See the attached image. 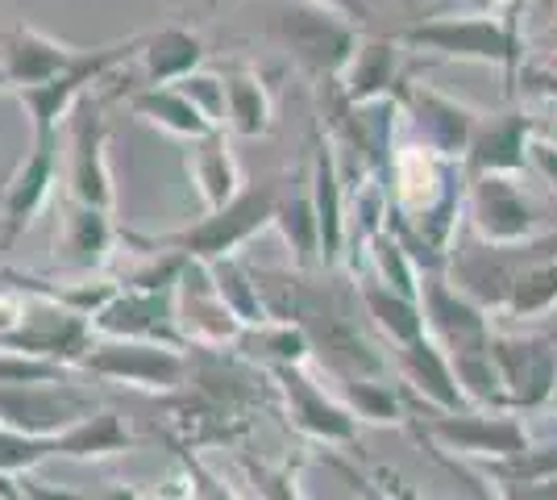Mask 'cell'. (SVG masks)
I'll use <instances>...</instances> for the list:
<instances>
[{
  "label": "cell",
  "mask_w": 557,
  "mask_h": 500,
  "mask_svg": "<svg viewBox=\"0 0 557 500\" xmlns=\"http://www.w3.org/2000/svg\"><path fill=\"white\" fill-rule=\"evenodd\" d=\"M287 196V175H262L255 184L233 196L225 209L209 214L205 221L187 225V230H175V234H163V239H134L146 251H171V255H184V259H230L237 255L246 242L262 234L267 225H275V214Z\"/></svg>",
  "instance_id": "6da1fadb"
},
{
  "label": "cell",
  "mask_w": 557,
  "mask_h": 500,
  "mask_svg": "<svg viewBox=\"0 0 557 500\" xmlns=\"http://www.w3.org/2000/svg\"><path fill=\"white\" fill-rule=\"evenodd\" d=\"M408 429L417 434L424 447H433V451H445L454 454V459H466V463L474 459V467L499 463V459H511V454L533 447L520 413H504V408L442 413V408H424L417 401H408Z\"/></svg>",
  "instance_id": "7a4b0ae2"
},
{
  "label": "cell",
  "mask_w": 557,
  "mask_h": 500,
  "mask_svg": "<svg viewBox=\"0 0 557 500\" xmlns=\"http://www.w3.org/2000/svg\"><path fill=\"white\" fill-rule=\"evenodd\" d=\"M395 42L412 50H429L437 59H458V63H491L499 72L520 75L524 68V42H520V22L499 17V13H466V17H424V22L404 25Z\"/></svg>",
  "instance_id": "3957f363"
},
{
  "label": "cell",
  "mask_w": 557,
  "mask_h": 500,
  "mask_svg": "<svg viewBox=\"0 0 557 500\" xmlns=\"http://www.w3.org/2000/svg\"><path fill=\"white\" fill-rule=\"evenodd\" d=\"M0 346L79 371L84 355L96 346V330L84 313H75L67 301H59V284H47L25 296L22 321Z\"/></svg>",
  "instance_id": "277c9868"
},
{
  "label": "cell",
  "mask_w": 557,
  "mask_h": 500,
  "mask_svg": "<svg viewBox=\"0 0 557 500\" xmlns=\"http://www.w3.org/2000/svg\"><path fill=\"white\" fill-rule=\"evenodd\" d=\"M84 376L104 383H125L154 397H175L187 388L191 355L187 346H163V342H129V338H96V346L79 363Z\"/></svg>",
  "instance_id": "5b68a950"
},
{
  "label": "cell",
  "mask_w": 557,
  "mask_h": 500,
  "mask_svg": "<svg viewBox=\"0 0 557 500\" xmlns=\"http://www.w3.org/2000/svg\"><path fill=\"white\" fill-rule=\"evenodd\" d=\"M504 413H541L557 397V326L545 333H491Z\"/></svg>",
  "instance_id": "8992f818"
},
{
  "label": "cell",
  "mask_w": 557,
  "mask_h": 500,
  "mask_svg": "<svg viewBox=\"0 0 557 500\" xmlns=\"http://www.w3.org/2000/svg\"><path fill=\"white\" fill-rule=\"evenodd\" d=\"M278 42L292 50V59L308 68L321 84H337L346 75L349 59L358 50V29L346 13H337L333 4H296V9H283L275 22Z\"/></svg>",
  "instance_id": "52a82bcc"
},
{
  "label": "cell",
  "mask_w": 557,
  "mask_h": 500,
  "mask_svg": "<svg viewBox=\"0 0 557 500\" xmlns=\"http://www.w3.org/2000/svg\"><path fill=\"white\" fill-rule=\"evenodd\" d=\"M466 221L487 246H520L545 230V217L516 175H466Z\"/></svg>",
  "instance_id": "ba28073f"
},
{
  "label": "cell",
  "mask_w": 557,
  "mask_h": 500,
  "mask_svg": "<svg viewBox=\"0 0 557 500\" xmlns=\"http://www.w3.org/2000/svg\"><path fill=\"white\" fill-rule=\"evenodd\" d=\"M138 50H141V34L129 38V42H113V47L79 50L75 63H71L63 75H54V80L38 84V88H22L17 100H22L29 121H34V138H59V125L67 121V113L84 96L92 93L96 80H104L113 68H121V63H125L129 54H138Z\"/></svg>",
  "instance_id": "9c48e42d"
},
{
  "label": "cell",
  "mask_w": 557,
  "mask_h": 500,
  "mask_svg": "<svg viewBox=\"0 0 557 500\" xmlns=\"http://www.w3.org/2000/svg\"><path fill=\"white\" fill-rule=\"evenodd\" d=\"M395 100H399V113L408 118L412 143L433 150L445 163H462L483 113H474L470 105L454 100L433 84H399Z\"/></svg>",
  "instance_id": "30bf717a"
},
{
  "label": "cell",
  "mask_w": 557,
  "mask_h": 500,
  "mask_svg": "<svg viewBox=\"0 0 557 500\" xmlns=\"http://www.w3.org/2000/svg\"><path fill=\"white\" fill-rule=\"evenodd\" d=\"M175 321H180L187 351L191 346L196 351H233L246 338V326L221 301L209 263L200 259H187L180 280H175Z\"/></svg>",
  "instance_id": "8fae6325"
},
{
  "label": "cell",
  "mask_w": 557,
  "mask_h": 500,
  "mask_svg": "<svg viewBox=\"0 0 557 500\" xmlns=\"http://www.w3.org/2000/svg\"><path fill=\"white\" fill-rule=\"evenodd\" d=\"M420 309H424V330L449 358L474 355L491 346V313L474 305L466 292L449 284L445 271L420 276Z\"/></svg>",
  "instance_id": "7c38bea8"
},
{
  "label": "cell",
  "mask_w": 557,
  "mask_h": 500,
  "mask_svg": "<svg viewBox=\"0 0 557 500\" xmlns=\"http://www.w3.org/2000/svg\"><path fill=\"white\" fill-rule=\"evenodd\" d=\"M96 401L75 383H13L0 388V426L34 434V438H59L75 422L92 417Z\"/></svg>",
  "instance_id": "4fadbf2b"
},
{
  "label": "cell",
  "mask_w": 557,
  "mask_h": 500,
  "mask_svg": "<svg viewBox=\"0 0 557 500\" xmlns=\"http://www.w3.org/2000/svg\"><path fill=\"white\" fill-rule=\"evenodd\" d=\"M275 392L287 405L292 426L300 429L304 438L321 442V447H354L358 442V417L346 408L342 397L325 392V383H317L304 367H275L271 371Z\"/></svg>",
  "instance_id": "5bb4252c"
},
{
  "label": "cell",
  "mask_w": 557,
  "mask_h": 500,
  "mask_svg": "<svg viewBox=\"0 0 557 500\" xmlns=\"http://www.w3.org/2000/svg\"><path fill=\"white\" fill-rule=\"evenodd\" d=\"M67 138H71V163H67V188L71 200L92 205V209H113V171H109V130H104V113L84 96L67 113Z\"/></svg>",
  "instance_id": "9a60e30c"
},
{
  "label": "cell",
  "mask_w": 557,
  "mask_h": 500,
  "mask_svg": "<svg viewBox=\"0 0 557 500\" xmlns=\"http://www.w3.org/2000/svg\"><path fill=\"white\" fill-rule=\"evenodd\" d=\"M96 338L187 346L175 321V288H116V296L92 317Z\"/></svg>",
  "instance_id": "2e32d148"
},
{
  "label": "cell",
  "mask_w": 557,
  "mask_h": 500,
  "mask_svg": "<svg viewBox=\"0 0 557 500\" xmlns=\"http://www.w3.org/2000/svg\"><path fill=\"white\" fill-rule=\"evenodd\" d=\"M536 134H541V118H529L524 109L479 118L462 171L466 175H520L529 171V146Z\"/></svg>",
  "instance_id": "e0dca14e"
},
{
  "label": "cell",
  "mask_w": 557,
  "mask_h": 500,
  "mask_svg": "<svg viewBox=\"0 0 557 500\" xmlns=\"http://www.w3.org/2000/svg\"><path fill=\"white\" fill-rule=\"evenodd\" d=\"M395 376H399V388L408 401H417L424 408H442V413H462V408H474L466 401L462 383L454 376V363L442 346L424 333L417 342L399 346L395 351Z\"/></svg>",
  "instance_id": "ac0fdd59"
},
{
  "label": "cell",
  "mask_w": 557,
  "mask_h": 500,
  "mask_svg": "<svg viewBox=\"0 0 557 500\" xmlns=\"http://www.w3.org/2000/svg\"><path fill=\"white\" fill-rule=\"evenodd\" d=\"M54 150L59 138H34V150L22 159V167L13 171V180L4 184L0 196V251H9L34 225V217L42 214L54 184Z\"/></svg>",
  "instance_id": "d6986e66"
},
{
  "label": "cell",
  "mask_w": 557,
  "mask_h": 500,
  "mask_svg": "<svg viewBox=\"0 0 557 500\" xmlns=\"http://www.w3.org/2000/svg\"><path fill=\"white\" fill-rule=\"evenodd\" d=\"M79 50L67 42H54L42 29H29V25H13L0 34V68L13 93L22 88H38L54 75H63L75 63Z\"/></svg>",
  "instance_id": "ffe728a7"
},
{
  "label": "cell",
  "mask_w": 557,
  "mask_h": 500,
  "mask_svg": "<svg viewBox=\"0 0 557 500\" xmlns=\"http://www.w3.org/2000/svg\"><path fill=\"white\" fill-rule=\"evenodd\" d=\"M308 196H312L317 221H321V263L337 267L346 259V180H342V163H337V146L325 138H317V150H312Z\"/></svg>",
  "instance_id": "44dd1931"
},
{
  "label": "cell",
  "mask_w": 557,
  "mask_h": 500,
  "mask_svg": "<svg viewBox=\"0 0 557 500\" xmlns=\"http://www.w3.org/2000/svg\"><path fill=\"white\" fill-rule=\"evenodd\" d=\"M54 255L59 263L75 271V276H92L100 271L116 246V225L104 209H92V205H79V200H67V214H63V230L54 239Z\"/></svg>",
  "instance_id": "7402d4cb"
},
{
  "label": "cell",
  "mask_w": 557,
  "mask_h": 500,
  "mask_svg": "<svg viewBox=\"0 0 557 500\" xmlns=\"http://www.w3.org/2000/svg\"><path fill=\"white\" fill-rule=\"evenodd\" d=\"M205 54H209L205 38L184 29V25H166V29H154V34H141V84L146 88L180 84L184 75L205 68Z\"/></svg>",
  "instance_id": "603a6c76"
},
{
  "label": "cell",
  "mask_w": 557,
  "mask_h": 500,
  "mask_svg": "<svg viewBox=\"0 0 557 500\" xmlns=\"http://www.w3.org/2000/svg\"><path fill=\"white\" fill-rule=\"evenodd\" d=\"M399 42L395 38H362L346 75L337 80L346 105H374L399 93Z\"/></svg>",
  "instance_id": "cb8c5ba5"
},
{
  "label": "cell",
  "mask_w": 557,
  "mask_h": 500,
  "mask_svg": "<svg viewBox=\"0 0 557 500\" xmlns=\"http://www.w3.org/2000/svg\"><path fill=\"white\" fill-rule=\"evenodd\" d=\"M187 171H191V184H196V192H200V200H205L209 214L225 209L233 196L246 188V184H242V171H237V159H233V150H230V138H225V130H216V134H209V138L191 143Z\"/></svg>",
  "instance_id": "d4e9b609"
},
{
  "label": "cell",
  "mask_w": 557,
  "mask_h": 500,
  "mask_svg": "<svg viewBox=\"0 0 557 500\" xmlns=\"http://www.w3.org/2000/svg\"><path fill=\"white\" fill-rule=\"evenodd\" d=\"M54 459H75V463H100L113 454L134 451V434L125 426V417L113 408H96L92 417L75 422L54 438Z\"/></svg>",
  "instance_id": "484cf974"
},
{
  "label": "cell",
  "mask_w": 557,
  "mask_h": 500,
  "mask_svg": "<svg viewBox=\"0 0 557 500\" xmlns=\"http://www.w3.org/2000/svg\"><path fill=\"white\" fill-rule=\"evenodd\" d=\"M358 301H362L367 321L392 342L395 351L429 333L424 330V309H420V301H408V296H399L392 288H383L379 280H358Z\"/></svg>",
  "instance_id": "4316f807"
},
{
  "label": "cell",
  "mask_w": 557,
  "mask_h": 500,
  "mask_svg": "<svg viewBox=\"0 0 557 500\" xmlns=\"http://www.w3.org/2000/svg\"><path fill=\"white\" fill-rule=\"evenodd\" d=\"M275 121V105L262 84V75L250 68H233L225 75V130L237 138H262Z\"/></svg>",
  "instance_id": "83f0119b"
},
{
  "label": "cell",
  "mask_w": 557,
  "mask_h": 500,
  "mask_svg": "<svg viewBox=\"0 0 557 500\" xmlns=\"http://www.w3.org/2000/svg\"><path fill=\"white\" fill-rule=\"evenodd\" d=\"M129 109H134L138 118L163 125L166 134H175V138H191V143H200V138L216 134L209 121L191 109V100H187L175 84H166V88H141V93H134Z\"/></svg>",
  "instance_id": "f1b7e54d"
},
{
  "label": "cell",
  "mask_w": 557,
  "mask_h": 500,
  "mask_svg": "<svg viewBox=\"0 0 557 500\" xmlns=\"http://www.w3.org/2000/svg\"><path fill=\"white\" fill-rule=\"evenodd\" d=\"M275 230L283 234L292 259H296V271H321V221H317V205L308 192H287L283 205L275 214Z\"/></svg>",
  "instance_id": "f546056e"
},
{
  "label": "cell",
  "mask_w": 557,
  "mask_h": 500,
  "mask_svg": "<svg viewBox=\"0 0 557 500\" xmlns=\"http://www.w3.org/2000/svg\"><path fill=\"white\" fill-rule=\"evenodd\" d=\"M209 271H212V284H216V292H221V301L230 305L233 317H237L246 330H258V326H267V321H271L267 301H262V292H258L255 267L242 259V255L212 259Z\"/></svg>",
  "instance_id": "4dcf8cb0"
},
{
  "label": "cell",
  "mask_w": 557,
  "mask_h": 500,
  "mask_svg": "<svg viewBox=\"0 0 557 500\" xmlns=\"http://www.w3.org/2000/svg\"><path fill=\"white\" fill-rule=\"evenodd\" d=\"M557 309V251L545 259H533L511 284L508 301H504V317L511 321H541Z\"/></svg>",
  "instance_id": "1f68e13d"
},
{
  "label": "cell",
  "mask_w": 557,
  "mask_h": 500,
  "mask_svg": "<svg viewBox=\"0 0 557 500\" xmlns=\"http://www.w3.org/2000/svg\"><path fill=\"white\" fill-rule=\"evenodd\" d=\"M342 388V401L358 422H371V426H408V401H404V388L392 380H349L337 383Z\"/></svg>",
  "instance_id": "d6a6232c"
},
{
  "label": "cell",
  "mask_w": 557,
  "mask_h": 500,
  "mask_svg": "<svg viewBox=\"0 0 557 500\" xmlns=\"http://www.w3.org/2000/svg\"><path fill=\"white\" fill-rule=\"evenodd\" d=\"M367 259H371V280H379L383 288H392L408 301H420V267L412 263V255L399 246L392 230H379L367 242Z\"/></svg>",
  "instance_id": "836d02e7"
},
{
  "label": "cell",
  "mask_w": 557,
  "mask_h": 500,
  "mask_svg": "<svg viewBox=\"0 0 557 500\" xmlns=\"http://www.w3.org/2000/svg\"><path fill=\"white\" fill-rule=\"evenodd\" d=\"M237 346H255L250 355L262 358L271 371H275V367H304V363L312 358L308 338H304V330L292 326V321H267V326H258V330H246V338H242Z\"/></svg>",
  "instance_id": "e575fe53"
},
{
  "label": "cell",
  "mask_w": 557,
  "mask_h": 500,
  "mask_svg": "<svg viewBox=\"0 0 557 500\" xmlns=\"http://www.w3.org/2000/svg\"><path fill=\"white\" fill-rule=\"evenodd\" d=\"M479 472L491 484H545V479H557V442H545V447L533 442L529 451L499 459V463H483Z\"/></svg>",
  "instance_id": "d590c367"
},
{
  "label": "cell",
  "mask_w": 557,
  "mask_h": 500,
  "mask_svg": "<svg viewBox=\"0 0 557 500\" xmlns=\"http://www.w3.org/2000/svg\"><path fill=\"white\" fill-rule=\"evenodd\" d=\"M242 472L250 479L258 500H312L304 492L300 467L292 463H267V459H242Z\"/></svg>",
  "instance_id": "8d00e7d4"
},
{
  "label": "cell",
  "mask_w": 557,
  "mask_h": 500,
  "mask_svg": "<svg viewBox=\"0 0 557 500\" xmlns=\"http://www.w3.org/2000/svg\"><path fill=\"white\" fill-rule=\"evenodd\" d=\"M54 454H59L54 438H34V434H17V429L0 426V476L22 479Z\"/></svg>",
  "instance_id": "74e56055"
},
{
  "label": "cell",
  "mask_w": 557,
  "mask_h": 500,
  "mask_svg": "<svg viewBox=\"0 0 557 500\" xmlns=\"http://www.w3.org/2000/svg\"><path fill=\"white\" fill-rule=\"evenodd\" d=\"M175 88L191 100V109L209 121L212 130H225V75H212L200 68V72L184 75Z\"/></svg>",
  "instance_id": "f35d334b"
},
{
  "label": "cell",
  "mask_w": 557,
  "mask_h": 500,
  "mask_svg": "<svg viewBox=\"0 0 557 500\" xmlns=\"http://www.w3.org/2000/svg\"><path fill=\"white\" fill-rule=\"evenodd\" d=\"M75 371L47 363V358H29L17 351H4L0 346V388H13V383H67Z\"/></svg>",
  "instance_id": "ab89813d"
},
{
  "label": "cell",
  "mask_w": 557,
  "mask_h": 500,
  "mask_svg": "<svg viewBox=\"0 0 557 500\" xmlns=\"http://www.w3.org/2000/svg\"><path fill=\"white\" fill-rule=\"evenodd\" d=\"M424 451L433 454V463H437V467H445L449 476L458 479V488L466 492V500H504V497H499V488H495V484H491V479L483 476L474 463L454 459V454H445V451H433V447H424Z\"/></svg>",
  "instance_id": "60d3db41"
},
{
  "label": "cell",
  "mask_w": 557,
  "mask_h": 500,
  "mask_svg": "<svg viewBox=\"0 0 557 500\" xmlns=\"http://www.w3.org/2000/svg\"><path fill=\"white\" fill-rule=\"evenodd\" d=\"M184 476H187V492H191L187 500H237V492H233L230 484L216 476V472H209L200 459H187L184 454Z\"/></svg>",
  "instance_id": "b9f144b4"
},
{
  "label": "cell",
  "mask_w": 557,
  "mask_h": 500,
  "mask_svg": "<svg viewBox=\"0 0 557 500\" xmlns=\"http://www.w3.org/2000/svg\"><path fill=\"white\" fill-rule=\"evenodd\" d=\"M529 171H536V175L557 192V143L554 138L536 134L533 146H529Z\"/></svg>",
  "instance_id": "7bdbcfd3"
},
{
  "label": "cell",
  "mask_w": 557,
  "mask_h": 500,
  "mask_svg": "<svg viewBox=\"0 0 557 500\" xmlns=\"http://www.w3.org/2000/svg\"><path fill=\"white\" fill-rule=\"evenodd\" d=\"M516 84H520V93H533V96H541V100H554L557 105V75L545 72L541 63H524L520 75H516Z\"/></svg>",
  "instance_id": "ee69618b"
},
{
  "label": "cell",
  "mask_w": 557,
  "mask_h": 500,
  "mask_svg": "<svg viewBox=\"0 0 557 500\" xmlns=\"http://www.w3.org/2000/svg\"><path fill=\"white\" fill-rule=\"evenodd\" d=\"M17 492H22V500H88L84 492H75V488H59V484H47V479H38L34 472L17 479Z\"/></svg>",
  "instance_id": "f6af8a7d"
},
{
  "label": "cell",
  "mask_w": 557,
  "mask_h": 500,
  "mask_svg": "<svg viewBox=\"0 0 557 500\" xmlns=\"http://www.w3.org/2000/svg\"><path fill=\"white\" fill-rule=\"evenodd\" d=\"M504 500H557V479L545 484H495Z\"/></svg>",
  "instance_id": "bcb514c9"
},
{
  "label": "cell",
  "mask_w": 557,
  "mask_h": 500,
  "mask_svg": "<svg viewBox=\"0 0 557 500\" xmlns=\"http://www.w3.org/2000/svg\"><path fill=\"white\" fill-rule=\"evenodd\" d=\"M92 500H146V497H141L134 484H109V488H100Z\"/></svg>",
  "instance_id": "7dc6e473"
},
{
  "label": "cell",
  "mask_w": 557,
  "mask_h": 500,
  "mask_svg": "<svg viewBox=\"0 0 557 500\" xmlns=\"http://www.w3.org/2000/svg\"><path fill=\"white\" fill-rule=\"evenodd\" d=\"M541 134H545V138H554V143H557V121H545V118H541Z\"/></svg>",
  "instance_id": "c3c4849f"
},
{
  "label": "cell",
  "mask_w": 557,
  "mask_h": 500,
  "mask_svg": "<svg viewBox=\"0 0 557 500\" xmlns=\"http://www.w3.org/2000/svg\"><path fill=\"white\" fill-rule=\"evenodd\" d=\"M541 68H545V72H554V75H557V47L549 50V54H545V63H541Z\"/></svg>",
  "instance_id": "681fc988"
},
{
  "label": "cell",
  "mask_w": 557,
  "mask_h": 500,
  "mask_svg": "<svg viewBox=\"0 0 557 500\" xmlns=\"http://www.w3.org/2000/svg\"><path fill=\"white\" fill-rule=\"evenodd\" d=\"M200 4H209V9H221V4H237V0H200Z\"/></svg>",
  "instance_id": "f907efd6"
},
{
  "label": "cell",
  "mask_w": 557,
  "mask_h": 500,
  "mask_svg": "<svg viewBox=\"0 0 557 500\" xmlns=\"http://www.w3.org/2000/svg\"><path fill=\"white\" fill-rule=\"evenodd\" d=\"M0 93H9V80H4V68H0Z\"/></svg>",
  "instance_id": "816d5d0a"
},
{
  "label": "cell",
  "mask_w": 557,
  "mask_h": 500,
  "mask_svg": "<svg viewBox=\"0 0 557 500\" xmlns=\"http://www.w3.org/2000/svg\"><path fill=\"white\" fill-rule=\"evenodd\" d=\"M349 488H354V492H358V500H371V497H367V492H362V488H358V484H349Z\"/></svg>",
  "instance_id": "f5cc1de1"
},
{
  "label": "cell",
  "mask_w": 557,
  "mask_h": 500,
  "mask_svg": "<svg viewBox=\"0 0 557 500\" xmlns=\"http://www.w3.org/2000/svg\"><path fill=\"white\" fill-rule=\"evenodd\" d=\"M404 4H417V0H404Z\"/></svg>",
  "instance_id": "db71d44e"
}]
</instances>
